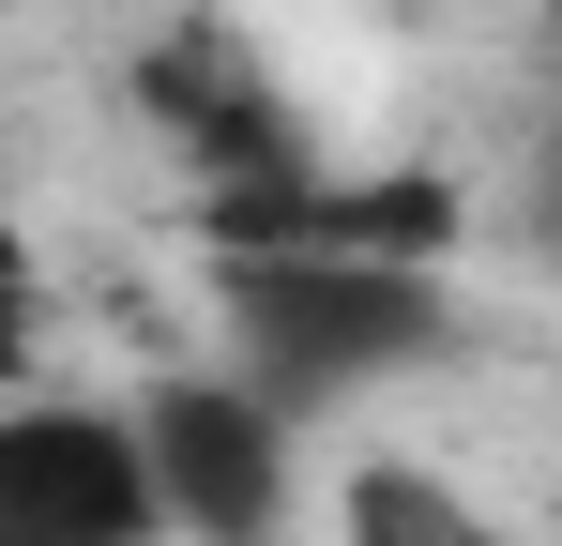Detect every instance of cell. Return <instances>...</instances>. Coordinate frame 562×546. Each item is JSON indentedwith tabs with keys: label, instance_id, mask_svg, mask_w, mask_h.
I'll list each match as a JSON object with an SVG mask.
<instances>
[{
	"label": "cell",
	"instance_id": "obj_3",
	"mask_svg": "<svg viewBox=\"0 0 562 546\" xmlns=\"http://www.w3.org/2000/svg\"><path fill=\"white\" fill-rule=\"evenodd\" d=\"M137 425L168 470V532L183 546H274L289 532V410L244 364H168L137 379Z\"/></svg>",
	"mask_w": 562,
	"mask_h": 546
},
{
	"label": "cell",
	"instance_id": "obj_2",
	"mask_svg": "<svg viewBox=\"0 0 562 546\" xmlns=\"http://www.w3.org/2000/svg\"><path fill=\"white\" fill-rule=\"evenodd\" d=\"M0 546H183L137 395L122 410H92V395L0 410Z\"/></svg>",
	"mask_w": 562,
	"mask_h": 546
},
{
	"label": "cell",
	"instance_id": "obj_4",
	"mask_svg": "<svg viewBox=\"0 0 562 546\" xmlns=\"http://www.w3.org/2000/svg\"><path fill=\"white\" fill-rule=\"evenodd\" d=\"M350 546H471V532H457V501H441V486L366 470V486H350Z\"/></svg>",
	"mask_w": 562,
	"mask_h": 546
},
{
	"label": "cell",
	"instance_id": "obj_1",
	"mask_svg": "<svg viewBox=\"0 0 562 546\" xmlns=\"http://www.w3.org/2000/svg\"><path fill=\"white\" fill-rule=\"evenodd\" d=\"M213 319H228V364L274 410L380 395V379H411V364L457 334L441 259H380V243H228Z\"/></svg>",
	"mask_w": 562,
	"mask_h": 546
}]
</instances>
